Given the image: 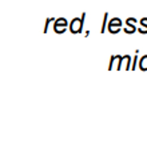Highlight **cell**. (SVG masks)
Returning <instances> with one entry per match:
<instances>
[{"label":"cell","instance_id":"obj_4","mask_svg":"<svg viewBox=\"0 0 147 152\" xmlns=\"http://www.w3.org/2000/svg\"><path fill=\"white\" fill-rule=\"evenodd\" d=\"M131 63H132V60H131V56L130 55L122 56V68L123 69L130 71V69H131Z\"/></svg>","mask_w":147,"mask_h":152},{"label":"cell","instance_id":"obj_6","mask_svg":"<svg viewBox=\"0 0 147 152\" xmlns=\"http://www.w3.org/2000/svg\"><path fill=\"white\" fill-rule=\"evenodd\" d=\"M139 34H147V18L140 19V27L138 28Z\"/></svg>","mask_w":147,"mask_h":152},{"label":"cell","instance_id":"obj_9","mask_svg":"<svg viewBox=\"0 0 147 152\" xmlns=\"http://www.w3.org/2000/svg\"><path fill=\"white\" fill-rule=\"evenodd\" d=\"M116 59H118V55H112V56H111L110 63H108V71L114 69V66H115V63H116Z\"/></svg>","mask_w":147,"mask_h":152},{"label":"cell","instance_id":"obj_8","mask_svg":"<svg viewBox=\"0 0 147 152\" xmlns=\"http://www.w3.org/2000/svg\"><path fill=\"white\" fill-rule=\"evenodd\" d=\"M137 19L135 18H129L126 20V27H130V28H135V29H138L137 27H135V24H137Z\"/></svg>","mask_w":147,"mask_h":152},{"label":"cell","instance_id":"obj_10","mask_svg":"<svg viewBox=\"0 0 147 152\" xmlns=\"http://www.w3.org/2000/svg\"><path fill=\"white\" fill-rule=\"evenodd\" d=\"M56 19L55 18H47V20H46V26H44V29H43V32L44 34H47V31H48V26H50L52 21H55Z\"/></svg>","mask_w":147,"mask_h":152},{"label":"cell","instance_id":"obj_5","mask_svg":"<svg viewBox=\"0 0 147 152\" xmlns=\"http://www.w3.org/2000/svg\"><path fill=\"white\" fill-rule=\"evenodd\" d=\"M138 68H139L140 71H147V55H143L142 58H139Z\"/></svg>","mask_w":147,"mask_h":152},{"label":"cell","instance_id":"obj_3","mask_svg":"<svg viewBox=\"0 0 147 152\" xmlns=\"http://www.w3.org/2000/svg\"><path fill=\"white\" fill-rule=\"evenodd\" d=\"M121 29H122V20L119 18H112L111 20H108L107 31L110 32V34L115 35V34H118Z\"/></svg>","mask_w":147,"mask_h":152},{"label":"cell","instance_id":"obj_12","mask_svg":"<svg viewBox=\"0 0 147 152\" xmlns=\"http://www.w3.org/2000/svg\"><path fill=\"white\" fill-rule=\"evenodd\" d=\"M123 31L126 32V34H134V32H135V31H138V29H135V28H130V27H124Z\"/></svg>","mask_w":147,"mask_h":152},{"label":"cell","instance_id":"obj_1","mask_svg":"<svg viewBox=\"0 0 147 152\" xmlns=\"http://www.w3.org/2000/svg\"><path fill=\"white\" fill-rule=\"evenodd\" d=\"M86 15L87 13L83 12L82 16H80V19L75 18L70 21L68 28H70V31H71V34L75 35V34H82V32H83V26H84V20H86Z\"/></svg>","mask_w":147,"mask_h":152},{"label":"cell","instance_id":"obj_11","mask_svg":"<svg viewBox=\"0 0 147 152\" xmlns=\"http://www.w3.org/2000/svg\"><path fill=\"white\" fill-rule=\"evenodd\" d=\"M139 63V58H138V51H137V55L134 56V58H132V71H135V69H137V64Z\"/></svg>","mask_w":147,"mask_h":152},{"label":"cell","instance_id":"obj_7","mask_svg":"<svg viewBox=\"0 0 147 152\" xmlns=\"http://www.w3.org/2000/svg\"><path fill=\"white\" fill-rule=\"evenodd\" d=\"M103 26L100 27V32L102 34H104L106 31H107V24H108V12H104V15H103Z\"/></svg>","mask_w":147,"mask_h":152},{"label":"cell","instance_id":"obj_2","mask_svg":"<svg viewBox=\"0 0 147 152\" xmlns=\"http://www.w3.org/2000/svg\"><path fill=\"white\" fill-rule=\"evenodd\" d=\"M68 21H67L66 18H58L55 21H54V31L58 35H62L66 32L67 27H68Z\"/></svg>","mask_w":147,"mask_h":152}]
</instances>
